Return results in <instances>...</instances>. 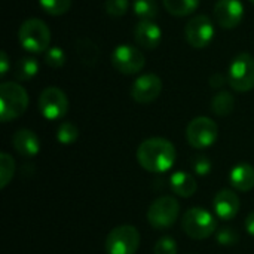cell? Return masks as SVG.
<instances>
[{
    "instance_id": "31",
    "label": "cell",
    "mask_w": 254,
    "mask_h": 254,
    "mask_svg": "<svg viewBox=\"0 0 254 254\" xmlns=\"http://www.w3.org/2000/svg\"><path fill=\"white\" fill-rule=\"evenodd\" d=\"M192 167H193V171L199 176H207L210 171H211V161L207 158V156H196L192 162Z\"/></svg>"
},
{
    "instance_id": "10",
    "label": "cell",
    "mask_w": 254,
    "mask_h": 254,
    "mask_svg": "<svg viewBox=\"0 0 254 254\" xmlns=\"http://www.w3.org/2000/svg\"><path fill=\"white\" fill-rule=\"evenodd\" d=\"M144 63L143 52L131 45H119L112 54V64L122 74H135L141 71Z\"/></svg>"
},
{
    "instance_id": "14",
    "label": "cell",
    "mask_w": 254,
    "mask_h": 254,
    "mask_svg": "<svg viewBox=\"0 0 254 254\" xmlns=\"http://www.w3.org/2000/svg\"><path fill=\"white\" fill-rule=\"evenodd\" d=\"M134 39L144 49H155L162 40V31L152 19H141L134 28Z\"/></svg>"
},
{
    "instance_id": "17",
    "label": "cell",
    "mask_w": 254,
    "mask_h": 254,
    "mask_svg": "<svg viewBox=\"0 0 254 254\" xmlns=\"http://www.w3.org/2000/svg\"><path fill=\"white\" fill-rule=\"evenodd\" d=\"M229 182L234 189L249 192L254 188V167L250 164H238L229 174Z\"/></svg>"
},
{
    "instance_id": "4",
    "label": "cell",
    "mask_w": 254,
    "mask_h": 254,
    "mask_svg": "<svg viewBox=\"0 0 254 254\" xmlns=\"http://www.w3.org/2000/svg\"><path fill=\"white\" fill-rule=\"evenodd\" d=\"M182 228L192 240H207L216 232L217 222L208 210L193 207L185 213L182 219Z\"/></svg>"
},
{
    "instance_id": "20",
    "label": "cell",
    "mask_w": 254,
    "mask_h": 254,
    "mask_svg": "<svg viewBox=\"0 0 254 254\" xmlns=\"http://www.w3.org/2000/svg\"><path fill=\"white\" fill-rule=\"evenodd\" d=\"M164 6L174 16H186L198 9L199 0H164Z\"/></svg>"
},
{
    "instance_id": "16",
    "label": "cell",
    "mask_w": 254,
    "mask_h": 254,
    "mask_svg": "<svg viewBox=\"0 0 254 254\" xmlns=\"http://www.w3.org/2000/svg\"><path fill=\"white\" fill-rule=\"evenodd\" d=\"M12 146L21 156H27V158L37 155L40 150L39 137L36 135V132H33L31 129H27V128H21L13 134Z\"/></svg>"
},
{
    "instance_id": "34",
    "label": "cell",
    "mask_w": 254,
    "mask_h": 254,
    "mask_svg": "<svg viewBox=\"0 0 254 254\" xmlns=\"http://www.w3.org/2000/svg\"><path fill=\"white\" fill-rule=\"evenodd\" d=\"M246 229H247V232H249L250 235H253L254 237V211L253 213H250V214L247 216V219H246Z\"/></svg>"
},
{
    "instance_id": "1",
    "label": "cell",
    "mask_w": 254,
    "mask_h": 254,
    "mask_svg": "<svg viewBox=\"0 0 254 254\" xmlns=\"http://www.w3.org/2000/svg\"><path fill=\"white\" fill-rule=\"evenodd\" d=\"M177 158L174 144L162 137L144 140L137 149V161L149 173H165L173 168Z\"/></svg>"
},
{
    "instance_id": "35",
    "label": "cell",
    "mask_w": 254,
    "mask_h": 254,
    "mask_svg": "<svg viewBox=\"0 0 254 254\" xmlns=\"http://www.w3.org/2000/svg\"><path fill=\"white\" fill-rule=\"evenodd\" d=\"M250 1H252V3H254V0H250Z\"/></svg>"
},
{
    "instance_id": "26",
    "label": "cell",
    "mask_w": 254,
    "mask_h": 254,
    "mask_svg": "<svg viewBox=\"0 0 254 254\" xmlns=\"http://www.w3.org/2000/svg\"><path fill=\"white\" fill-rule=\"evenodd\" d=\"M77 137H79V129L71 122H64L57 129V140L63 144H71L77 140Z\"/></svg>"
},
{
    "instance_id": "12",
    "label": "cell",
    "mask_w": 254,
    "mask_h": 254,
    "mask_svg": "<svg viewBox=\"0 0 254 254\" xmlns=\"http://www.w3.org/2000/svg\"><path fill=\"white\" fill-rule=\"evenodd\" d=\"M162 91V80L153 73L137 77L131 86V97L140 104H149L155 101Z\"/></svg>"
},
{
    "instance_id": "2",
    "label": "cell",
    "mask_w": 254,
    "mask_h": 254,
    "mask_svg": "<svg viewBox=\"0 0 254 254\" xmlns=\"http://www.w3.org/2000/svg\"><path fill=\"white\" fill-rule=\"evenodd\" d=\"M28 107V94L16 82H4L0 85V119L9 122L18 119Z\"/></svg>"
},
{
    "instance_id": "29",
    "label": "cell",
    "mask_w": 254,
    "mask_h": 254,
    "mask_svg": "<svg viewBox=\"0 0 254 254\" xmlns=\"http://www.w3.org/2000/svg\"><path fill=\"white\" fill-rule=\"evenodd\" d=\"M155 254H177V244L171 237H162L153 247Z\"/></svg>"
},
{
    "instance_id": "28",
    "label": "cell",
    "mask_w": 254,
    "mask_h": 254,
    "mask_svg": "<svg viewBox=\"0 0 254 254\" xmlns=\"http://www.w3.org/2000/svg\"><path fill=\"white\" fill-rule=\"evenodd\" d=\"M128 7H129L128 0H106V3H104L106 12L113 18L124 16L127 13Z\"/></svg>"
},
{
    "instance_id": "5",
    "label": "cell",
    "mask_w": 254,
    "mask_h": 254,
    "mask_svg": "<svg viewBox=\"0 0 254 254\" xmlns=\"http://www.w3.org/2000/svg\"><path fill=\"white\" fill-rule=\"evenodd\" d=\"M228 83L238 92H249L254 88V57L240 54L234 58L228 71Z\"/></svg>"
},
{
    "instance_id": "18",
    "label": "cell",
    "mask_w": 254,
    "mask_h": 254,
    "mask_svg": "<svg viewBox=\"0 0 254 254\" xmlns=\"http://www.w3.org/2000/svg\"><path fill=\"white\" fill-rule=\"evenodd\" d=\"M170 188L176 195L182 198H190L195 195L198 189V183L192 174L186 171H177L170 179Z\"/></svg>"
},
{
    "instance_id": "22",
    "label": "cell",
    "mask_w": 254,
    "mask_h": 254,
    "mask_svg": "<svg viewBox=\"0 0 254 254\" xmlns=\"http://www.w3.org/2000/svg\"><path fill=\"white\" fill-rule=\"evenodd\" d=\"M235 107V98L231 92L222 91L213 97L211 109L217 116H228Z\"/></svg>"
},
{
    "instance_id": "8",
    "label": "cell",
    "mask_w": 254,
    "mask_h": 254,
    "mask_svg": "<svg viewBox=\"0 0 254 254\" xmlns=\"http://www.w3.org/2000/svg\"><path fill=\"white\" fill-rule=\"evenodd\" d=\"M219 128L217 124L207 116H198L192 119L186 128L188 143L195 149H207L217 140Z\"/></svg>"
},
{
    "instance_id": "21",
    "label": "cell",
    "mask_w": 254,
    "mask_h": 254,
    "mask_svg": "<svg viewBox=\"0 0 254 254\" xmlns=\"http://www.w3.org/2000/svg\"><path fill=\"white\" fill-rule=\"evenodd\" d=\"M76 51H77V55L79 58L85 63V64H95L100 58V49L98 46L89 40V39H80L77 43H76Z\"/></svg>"
},
{
    "instance_id": "33",
    "label": "cell",
    "mask_w": 254,
    "mask_h": 254,
    "mask_svg": "<svg viewBox=\"0 0 254 254\" xmlns=\"http://www.w3.org/2000/svg\"><path fill=\"white\" fill-rule=\"evenodd\" d=\"M226 82V77L223 76V74H220V73H216L214 76H211V79H210V85L211 86H214V88H220V86H223V83Z\"/></svg>"
},
{
    "instance_id": "24",
    "label": "cell",
    "mask_w": 254,
    "mask_h": 254,
    "mask_svg": "<svg viewBox=\"0 0 254 254\" xmlns=\"http://www.w3.org/2000/svg\"><path fill=\"white\" fill-rule=\"evenodd\" d=\"M132 9L135 15L141 19H153L158 15L156 0H134Z\"/></svg>"
},
{
    "instance_id": "30",
    "label": "cell",
    "mask_w": 254,
    "mask_h": 254,
    "mask_svg": "<svg viewBox=\"0 0 254 254\" xmlns=\"http://www.w3.org/2000/svg\"><path fill=\"white\" fill-rule=\"evenodd\" d=\"M240 240L238 232L234 228H223L217 232V243L220 246H234Z\"/></svg>"
},
{
    "instance_id": "23",
    "label": "cell",
    "mask_w": 254,
    "mask_h": 254,
    "mask_svg": "<svg viewBox=\"0 0 254 254\" xmlns=\"http://www.w3.org/2000/svg\"><path fill=\"white\" fill-rule=\"evenodd\" d=\"M13 174H15V161H13V158L9 153L1 152L0 153V188L1 189H4L10 183Z\"/></svg>"
},
{
    "instance_id": "15",
    "label": "cell",
    "mask_w": 254,
    "mask_h": 254,
    "mask_svg": "<svg viewBox=\"0 0 254 254\" xmlns=\"http://www.w3.org/2000/svg\"><path fill=\"white\" fill-rule=\"evenodd\" d=\"M214 213L222 220H232L240 211V198L234 190L223 189L213 199Z\"/></svg>"
},
{
    "instance_id": "13",
    "label": "cell",
    "mask_w": 254,
    "mask_h": 254,
    "mask_svg": "<svg viewBox=\"0 0 254 254\" xmlns=\"http://www.w3.org/2000/svg\"><path fill=\"white\" fill-rule=\"evenodd\" d=\"M244 6L240 0H219L214 6V18L222 28H235L241 24Z\"/></svg>"
},
{
    "instance_id": "11",
    "label": "cell",
    "mask_w": 254,
    "mask_h": 254,
    "mask_svg": "<svg viewBox=\"0 0 254 254\" xmlns=\"http://www.w3.org/2000/svg\"><path fill=\"white\" fill-rule=\"evenodd\" d=\"M186 40L196 49L207 48L214 39V25L207 15H196L185 27Z\"/></svg>"
},
{
    "instance_id": "6",
    "label": "cell",
    "mask_w": 254,
    "mask_h": 254,
    "mask_svg": "<svg viewBox=\"0 0 254 254\" xmlns=\"http://www.w3.org/2000/svg\"><path fill=\"white\" fill-rule=\"evenodd\" d=\"M140 247V232L135 226L122 225L112 229L106 238L107 254H135Z\"/></svg>"
},
{
    "instance_id": "19",
    "label": "cell",
    "mask_w": 254,
    "mask_h": 254,
    "mask_svg": "<svg viewBox=\"0 0 254 254\" xmlns=\"http://www.w3.org/2000/svg\"><path fill=\"white\" fill-rule=\"evenodd\" d=\"M39 73V61L34 57H22L16 61L13 74L16 80H30Z\"/></svg>"
},
{
    "instance_id": "32",
    "label": "cell",
    "mask_w": 254,
    "mask_h": 254,
    "mask_svg": "<svg viewBox=\"0 0 254 254\" xmlns=\"http://www.w3.org/2000/svg\"><path fill=\"white\" fill-rule=\"evenodd\" d=\"M9 65H10L9 57H7V54L3 51V52L0 54V74H1V76H4V74L9 71Z\"/></svg>"
},
{
    "instance_id": "7",
    "label": "cell",
    "mask_w": 254,
    "mask_h": 254,
    "mask_svg": "<svg viewBox=\"0 0 254 254\" xmlns=\"http://www.w3.org/2000/svg\"><path fill=\"white\" fill-rule=\"evenodd\" d=\"M180 213V204L174 196H159L147 210V222L155 229H167L173 226Z\"/></svg>"
},
{
    "instance_id": "27",
    "label": "cell",
    "mask_w": 254,
    "mask_h": 254,
    "mask_svg": "<svg viewBox=\"0 0 254 254\" xmlns=\"http://www.w3.org/2000/svg\"><path fill=\"white\" fill-rule=\"evenodd\" d=\"M45 63L51 67V68H60L64 65L65 63V54L61 48L54 46L49 48L45 54Z\"/></svg>"
},
{
    "instance_id": "9",
    "label": "cell",
    "mask_w": 254,
    "mask_h": 254,
    "mask_svg": "<svg viewBox=\"0 0 254 254\" xmlns=\"http://www.w3.org/2000/svg\"><path fill=\"white\" fill-rule=\"evenodd\" d=\"M39 110L43 118L49 121L61 119L68 112V98L63 89L49 86L43 89L39 97Z\"/></svg>"
},
{
    "instance_id": "25",
    "label": "cell",
    "mask_w": 254,
    "mask_h": 254,
    "mask_svg": "<svg viewBox=\"0 0 254 254\" xmlns=\"http://www.w3.org/2000/svg\"><path fill=\"white\" fill-rule=\"evenodd\" d=\"M39 3L40 7L52 16L64 15L71 6V0H39Z\"/></svg>"
},
{
    "instance_id": "3",
    "label": "cell",
    "mask_w": 254,
    "mask_h": 254,
    "mask_svg": "<svg viewBox=\"0 0 254 254\" xmlns=\"http://www.w3.org/2000/svg\"><path fill=\"white\" fill-rule=\"evenodd\" d=\"M21 46L31 54L46 52L51 43V30L39 18H30L24 21L18 31Z\"/></svg>"
}]
</instances>
